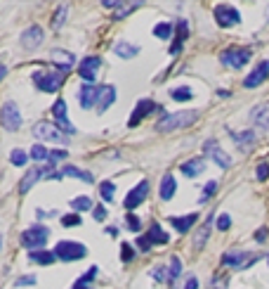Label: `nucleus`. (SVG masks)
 Segmentation results:
<instances>
[{
	"instance_id": "obj_10",
	"label": "nucleus",
	"mask_w": 269,
	"mask_h": 289,
	"mask_svg": "<svg viewBox=\"0 0 269 289\" xmlns=\"http://www.w3.org/2000/svg\"><path fill=\"white\" fill-rule=\"evenodd\" d=\"M215 22L217 26H222V29H229V26H236L241 24V12H238L234 5H217L215 8Z\"/></svg>"
},
{
	"instance_id": "obj_1",
	"label": "nucleus",
	"mask_w": 269,
	"mask_h": 289,
	"mask_svg": "<svg viewBox=\"0 0 269 289\" xmlns=\"http://www.w3.org/2000/svg\"><path fill=\"white\" fill-rule=\"evenodd\" d=\"M199 121V111L196 109H185V111H175V114H165L156 121V131L158 133H170V131H177V128H189Z\"/></svg>"
},
{
	"instance_id": "obj_37",
	"label": "nucleus",
	"mask_w": 269,
	"mask_h": 289,
	"mask_svg": "<svg viewBox=\"0 0 269 289\" xmlns=\"http://www.w3.org/2000/svg\"><path fill=\"white\" fill-rule=\"evenodd\" d=\"M31 159H36V161H50V152H47L43 145H33L31 147Z\"/></svg>"
},
{
	"instance_id": "obj_56",
	"label": "nucleus",
	"mask_w": 269,
	"mask_h": 289,
	"mask_svg": "<svg viewBox=\"0 0 269 289\" xmlns=\"http://www.w3.org/2000/svg\"><path fill=\"white\" fill-rule=\"evenodd\" d=\"M5 76H8V67H5V64L0 62V81H3Z\"/></svg>"
},
{
	"instance_id": "obj_51",
	"label": "nucleus",
	"mask_w": 269,
	"mask_h": 289,
	"mask_svg": "<svg viewBox=\"0 0 269 289\" xmlns=\"http://www.w3.org/2000/svg\"><path fill=\"white\" fill-rule=\"evenodd\" d=\"M213 289H227V277H213Z\"/></svg>"
},
{
	"instance_id": "obj_41",
	"label": "nucleus",
	"mask_w": 269,
	"mask_h": 289,
	"mask_svg": "<svg viewBox=\"0 0 269 289\" xmlns=\"http://www.w3.org/2000/svg\"><path fill=\"white\" fill-rule=\"evenodd\" d=\"M156 277L158 282H170V270L165 266H158V268H154V273H151Z\"/></svg>"
},
{
	"instance_id": "obj_43",
	"label": "nucleus",
	"mask_w": 269,
	"mask_h": 289,
	"mask_svg": "<svg viewBox=\"0 0 269 289\" xmlns=\"http://www.w3.org/2000/svg\"><path fill=\"white\" fill-rule=\"evenodd\" d=\"M125 223H128V230H132V233H139V227H142V223H139V218L135 213H128V216H125Z\"/></svg>"
},
{
	"instance_id": "obj_26",
	"label": "nucleus",
	"mask_w": 269,
	"mask_h": 289,
	"mask_svg": "<svg viewBox=\"0 0 269 289\" xmlns=\"http://www.w3.org/2000/svg\"><path fill=\"white\" fill-rule=\"evenodd\" d=\"M175 190H177V183L172 178V173H165L161 178V190H158V197H161L163 202H168L175 197Z\"/></svg>"
},
{
	"instance_id": "obj_14",
	"label": "nucleus",
	"mask_w": 269,
	"mask_h": 289,
	"mask_svg": "<svg viewBox=\"0 0 269 289\" xmlns=\"http://www.w3.org/2000/svg\"><path fill=\"white\" fill-rule=\"evenodd\" d=\"M97 100H100V88L95 86V83H83L80 90H78L80 107L83 109H93V107H97Z\"/></svg>"
},
{
	"instance_id": "obj_29",
	"label": "nucleus",
	"mask_w": 269,
	"mask_h": 289,
	"mask_svg": "<svg viewBox=\"0 0 269 289\" xmlns=\"http://www.w3.org/2000/svg\"><path fill=\"white\" fill-rule=\"evenodd\" d=\"M196 220H199V216H196V213H189V216H182V218H170V225L175 227L177 233H189V230H192V225L194 223H196Z\"/></svg>"
},
{
	"instance_id": "obj_16",
	"label": "nucleus",
	"mask_w": 269,
	"mask_h": 289,
	"mask_svg": "<svg viewBox=\"0 0 269 289\" xmlns=\"http://www.w3.org/2000/svg\"><path fill=\"white\" fill-rule=\"evenodd\" d=\"M102 67V60L100 57H85L83 62H80V67H78V76L83 78L85 83H93L95 78H97V69Z\"/></svg>"
},
{
	"instance_id": "obj_33",
	"label": "nucleus",
	"mask_w": 269,
	"mask_h": 289,
	"mask_svg": "<svg viewBox=\"0 0 269 289\" xmlns=\"http://www.w3.org/2000/svg\"><path fill=\"white\" fill-rule=\"evenodd\" d=\"M170 97L177 102H187V100H192L194 95H192V88L189 86H180V88H172V90H170Z\"/></svg>"
},
{
	"instance_id": "obj_7",
	"label": "nucleus",
	"mask_w": 269,
	"mask_h": 289,
	"mask_svg": "<svg viewBox=\"0 0 269 289\" xmlns=\"http://www.w3.org/2000/svg\"><path fill=\"white\" fill-rule=\"evenodd\" d=\"M50 171H54L52 161H47V166H36V168H31V171H26V176H24L22 183H19V192L26 195V192H29L40 178H52V173Z\"/></svg>"
},
{
	"instance_id": "obj_54",
	"label": "nucleus",
	"mask_w": 269,
	"mask_h": 289,
	"mask_svg": "<svg viewBox=\"0 0 269 289\" xmlns=\"http://www.w3.org/2000/svg\"><path fill=\"white\" fill-rule=\"evenodd\" d=\"M255 240H257V242H264V240H267V230H264V227L257 230V233H255Z\"/></svg>"
},
{
	"instance_id": "obj_9",
	"label": "nucleus",
	"mask_w": 269,
	"mask_h": 289,
	"mask_svg": "<svg viewBox=\"0 0 269 289\" xmlns=\"http://www.w3.org/2000/svg\"><path fill=\"white\" fill-rule=\"evenodd\" d=\"M33 135H36L38 140L57 142V145H64V142H69V138H66L62 131H57V128H54V126H50L47 121H38V124L33 126Z\"/></svg>"
},
{
	"instance_id": "obj_21",
	"label": "nucleus",
	"mask_w": 269,
	"mask_h": 289,
	"mask_svg": "<svg viewBox=\"0 0 269 289\" xmlns=\"http://www.w3.org/2000/svg\"><path fill=\"white\" fill-rule=\"evenodd\" d=\"M50 62L52 64H57V67H59V71H69L71 67H73V64H76V57L71 55L69 50H52V52H50Z\"/></svg>"
},
{
	"instance_id": "obj_27",
	"label": "nucleus",
	"mask_w": 269,
	"mask_h": 289,
	"mask_svg": "<svg viewBox=\"0 0 269 289\" xmlns=\"http://www.w3.org/2000/svg\"><path fill=\"white\" fill-rule=\"evenodd\" d=\"M231 140L238 145V149H243V152H248V149L255 145V140H257V135L253 133V131H243V133H231Z\"/></svg>"
},
{
	"instance_id": "obj_58",
	"label": "nucleus",
	"mask_w": 269,
	"mask_h": 289,
	"mask_svg": "<svg viewBox=\"0 0 269 289\" xmlns=\"http://www.w3.org/2000/svg\"><path fill=\"white\" fill-rule=\"evenodd\" d=\"M0 249H3V235H0Z\"/></svg>"
},
{
	"instance_id": "obj_2",
	"label": "nucleus",
	"mask_w": 269,
	"mask_h": 289,
	"mask_svg": "<svg viewBox=\"0 0 269 289\" xmlns=\"http://www.w3.org/2000/svg\"><path fill=\"white\" fill-rule=\"evenodd\" d=\"M31 78L40 93H57L64 86V78L66 76L62 71H33Z\"/></svg>"
},
{
	"instance_id": "obj_6",
	"label": "nucleus",
	"mask_w": 269,
	"mask_h": 289,
	"mask_svg": "<svg viewBox=\"0 0 269 289\" xmlns=\"http://www.w3.org/2000/svg\"><path fill=\"white\" fill-rule=\"evenodd\" d=\"M0 124H3L5 131H19V128H22V114H19L17 102L8 100L0 107Z\"/></svg>"
},
{
	"instance_id": "obj_44",
	"label": "nucleus",
	"mask_w": 269,
	"mask_h": 289,
	"mask_svg": "<svg viewBox=\"0 0 269 289\" xmlns=\"http://www.w3.org/2000/svg\"><path fill=\"white\" fill-rule=\"evenodd\" d=\"M215 225H217V227H220V230H222V233H224V230H229V227H231V218H229V216H227V213H220V216H217V218H215Z\"/></svg>"
},
{
	"instance_id": "obj_50",
	"label": "nucleus",
	"mask_w": 269,
	"mask_h": 289,
	"mask_svg": "<svg viewBox=\"0 0 269 289\" xmlns=\"http://www.w3.org/2000/svg\"><path fill=\"white\" fill-rule=\"evenodd\" d=\"M69 154V152H64V149H57V152H50V161H59V159H64V156Z\"/></svg>"
},
{
	"instance_id": "obj_46",
	"label": "nucleus",
	"mask_w": 269,
	"mask_h": 289,
	"mask_svg": "<svg viewBox=\"0 0 269 289\" xmlns=\"http://www.w3.org/2000/svg\"><path fill=\"white\" fill-rule=\"evenodd\" d=\"M135 251H132V244H123L121 247V261H132Z\"/></svg>"
},
{
	"instance_id": "obj_52",
	"label": "nucleus",
	"mask_w": 269,
	"mask_h": 289,
	"mask_svg": "<svg viewBox=\"0 0 269 289\" xmlns=\"http://www.w3.org/2000/svg\"><path fill=\"white\" fill-rule=\"evenodd\" d=\"M93 216H95V220H104V216H107V209H104V206H95Z\"/></svg>"
},
{
	"instance_id": "obj_35",
	"label": "nucleus",
	"mask_w": 269,
	"mask_h": 289,
	"mask_svg": "<svg viewBox=\"0 0 269 289\" xmlns=\"http://www.w3.org/2000/svg\"><path fill=\"white\" fill-rule=\"evenodd\" d=\"M66 15H69V5H59L52 17V29H62L64 22H66Z\"/></svg>"
},
{
	"instance_id": "obj_28",
	"label": "nucleus",
	"mask_w": 269,
	"mask_h": 289,
	"mask_svg": "<svg viewBox=\"0 0 269 289\" xmlns=\"http://www.w3.org/2000/svg\"><path fill=\"white\" fill-rule=\"evenodd\" d=\"M29 261H33V263H38V266H52L54 261H57V254L54 251H29Z\"/></svg>"
},
{
	"instance_id": "obj_23",
	"label": "nucleus",
	"mask_w": 269,
	"mask_h": 289,
	"mask_svg": "<svg viewBox=\"0 0 269 289\" xmlns=\"http://www.w3.org/2000/svg\"><path fill=\"white\" fill-rule=\"evenodd\" d=\"M175 29H177V36H175L172 47H170V52H172V55H177V52L182 50V45H185V40L189 38V22H187V19H180Z\"/></svg>"
},
{
	"instance_id": "obj_39",
	"label": "nucleus",
	"mask_w": 269,
	"mask_h": 289,
	"mask_svg": "<svg viewBox=\"0 0 269 289\" xmlns=\"http://www.w3.org/2000/svg\"><path fill=\"white\" fill-rule=\"evenodd\" d=\"M180 270H182V261H180V256H172L170 258V282L175 284L177 277H180Z\"/></svg>"
},
{
	"instance_id": "obj_48",
	"label": "nucleus",
	"mask_w": 269,
	"mask_h": 289,
	"mask_svg": "<svg viewBox=\"0 0 269 289\" xmlns=\"http://www.w3.org/2000/svg\"><path fill=\"white\" fill-rule=\"evenodd\" d=\"M31 284H36V277H33V275H24V277L17 280V287H31Z\"/></svg>"
},
{
	"instance_id": "obj_38",
	"label": "nucleus",
	"mask_w": 269,
	"mask_h": 289,
	"mask_svg": "<svg viewBox=\"0 0 269 289\" xmlns=\"http://www.w3.org/2000/svg\"><path fill=\"white\" fill-rule=\"evenodd\" d=\"M10 161L15 166H24L29 161V154H26L24 149H12V152H10Z\"/></svg>"
},
{
	"instance_id": "obj_47",
	"label": "nucleus",
	"mask_w": 269,
	"mask_h": 289,
	"mask_svg": "<svg viewBox=\"0 0 269 289\" xmlns=\"http://www.w3.org/2000/svg\"><path fill=\"white\" fill-rule=\"evenodd\" d=\"M255 176H257V180H267L269 178V164L257 166V168H255Z\"/></svg>"
},
{
	"instance_id": "obj_36",
	"label": "nucleus",
	"mask_w": 269,
	"mask_h": 289,
	"mask_svg": "<svg viewBox=\"0 0 269 289\" xmlns=\"http://www.w3.org/2000/svg\"><path fill=\"white\" fill-rule=\"evenodd\" d=\"M114 183H111V180H104V183H102L100 185V195H102V199H104V202L107 204H111L114 202Z\"/></svg>"
},
{
	"instance_id": "obj_4",
	"label": "nucleus",
	"mask_w": 269,
	"mask_h": 289,
	"mask_svg": "<svg viewBox=\"0 0 269 289\" xmlns=\"http://www.w3.org/2000/svg\"><path fill=\"white\" fill-rule=\"evenodd\" d=\"M260 258V254H253V251H238V249H231L222 256V266L227 268H236V270H246L250 268Z\"/></svg>"
},
{
	"instance_id": "obj_40",
	"label": "nucleus",
	"mask_w": 269,
	"mask_h": 289,
	"mask_svg": "<svg viewBox=\"0 0 269 289\" xmlns=\"http://www.w3.org/2000/svg\"><path fill=\"white\" fill-rule=\"evenodd\" d=\"M215 192H217V183H215V180H210V183L206 185V190H203V195L199 197V204H206L210 197L215 195Z\"/></svg>"
},
{
	"instance_id": "obj_57",
	"label": "nucleus",
	"mask_w": 269,
	"mask_h": 289,
	"mask_svg": "<svg viewBox=\"0 0 269 289\" xmlns=\"http://www.w3.org/2000/svg\"><path fill=\"white\" fill-rule=\"evenodd\" d=\"M107 233L111 235V237H116V235H118V230H116V227H107Z\"/></svg>"
},
{
	"instance_id": "obj_42",
	"label": "nucleus",
	"mask_w": 269,
	"mask_h": 289,
	"mask_svg": "<svg viewBox=\"0 0 269 289\" xmlns=\"http://www.w3.org/2000/svg\"><path fill=\"white\" fill-rule=\"evenodd\" d=\"M62 225L64 227L80 225V216H78V213H66V216H62Z\"/></svg>"
},
{
	"instance_id": "obj_34",
	"label": "nucleus",
	"mask_w": 269,
	"mask_h": 289,
	"mask_svg": "<svg viewBox=\"0 0 269 289\" xmlns=\"http://www.w3.org/2000/svg\"><path fill=\"white\" fill-rule=\"evenodd\" d=\"M154 36H156V38H161V40H168L170 36H172V24H170V22L156 24V26H154Z\"/></svg>"
},
{
	"instance_id": "obj_8",
	"label": "nucleus",
	"mask_w": 269,
	"mask_h": 289,
	"mask_svg": "<svg viewBox=\"0 0 269 289\" xmlns=\"http://www.w3.org/2000/svg\"><path fill=\"white\" fill-rule=\"evenodd\" d=\"M54 254H57V258L59 261H80V258H85V254H87V249H85L80 242H59L57 247H54Z\"/></svg>"
},
{
	"instance_id": "obj_45",
	"label": "nucleus",
	"mask_w": 269,
	"mask_h": 289,
	"mask_svg": "<svg viewBox=\"0 0 269 289\" xmlns=\"http://www.w3.org/2000/svg\"><path fill=\"white\" fill-rule=\"evenodd\" d=\"M137 8H139V3H132V5H123V8H121V10H118V12L114 15V19H123L125 15H130L132 10H137Z\"/></svg>"
},
{
	"instance_id": "obj_30",
	"label": "nucleus",
	"mask_w": 269,
	"mask_h": 289,
	"mask_svg": "<svg viewBox=\"0 0 269 289\" xmlns=\"http://www.w3.org/2000/svg\"><path fill=\"white\" fill-rule=\"evenodd\" d=\"M114 52L118 57H123V60H132V57H137L139 47L132 45V43H125V40H118V43L114 45Z\"/></svg>"
},
{
	"instance_id": "obj_24",
	"label": "nucleus",
	"mask_w": 269,
	"mask_h": 289,
	"mask_svg": "<svg viewBox=\"0 0 269 289\" xmlns=\"http://www.w3.org/2000/svg\"><path fill=\"white\" fill-rule=\"evenodd\" d=\"M116 102V88L114 86H104L100 88V100H97V111L100 114H104V111L111 107Z\"/></svg>"
},
{
	"instance_id": "obj_17",
	"label": "nucleus",
	"mask_w": 269,
	"mask_h": 289,
	"mask_svg": "<svg viewBox=\"0 0 269 289\" xmlns=\"http://www.w3.org/2000/svg\"><path fill=\"white\" fill-rule=\"evenodd\" d=\"M267 76H269V60L267 62H260L253 71H250V76L243 78V86L246 88H257V86H262V83L267 81Z\"/></svg>"
},
{
	"instance_id": "obj_53",
	"label": "nucleus",
	"mask_w": 269,
	"mask_h": 289,
	"mask_svg": "<svg viewBox=\"0 0 269 289\" xmlns=\"http://www.w3.org/2000/svg\"><path fill=\"white\" fill-rule=\"evenodd\" d=\"M185 289H199V280H196V277H189L187 284H185Z\"/></svg>"
},
{
	"instance_id": "obj_13",
	"label": "nucleus",
	"mask_w": 269,
	"mask_h": 289,
	"mask_svg": "<svg viewBox=\"0 0 269 289\" xmlns=\"http://www.w3.org/2000/svg\"><path fill=\"white\" fill-rule=\"evenodd\" d=\"M43 38H45L43 29H40L38 24H33V26H29V29H24L22 47H24V50H38V47L43 45Z\"/></svg>"
},
{
	"instance_id": "obj_15",
	"label": "nucleus",
	"mask_w": 269,
	"mask_h": 289,
	"mask_svg": "<svg viewBox=\"0 0 269 289\" xmlns=\"http://www.w3.org/2000/svg\"><path fill=\"white\" fill-rule=\"evenodd\" d=\"M52 114H54V121H57V126L62 128V133H69V135L76 133L73 124H71L69 119H66V102H64V100H57V102H54V104H52Z\"/></svg>"
},
{
	"instance_id": "obj_18",
	"label": "nucleus",
	"mask_w": 269,
	"mask_h": 289,
	"mask_svg": "<svg viewBox=\"0 0 269 289\" xmlns=\"http://www.w3.org/2000/svg\"><path fill=\"white\" fill-rule=\"evenodd\" d=\"M206 154L213 156V161H215L220 168H229V166H231V156H227V152H224V149L220 147L215 140H208L206 142Z\"/></svg>"
},
{
	"instance_id": "obj_3",
	"label": "nucleus",
	"mask_w": 269,
	"mask_h": 289,
	"mask_svg": "<svg viewBox=\"0 0 269 289\" xmlns=\"http://www.w3.org/2000/svg\"><path fill=\"white\" fill-rule=\"evenodd\" d=\"M47 237H50V227L45 225H31L22 233V244L29 251H38L40 247H45Z\"/></svg>"
},
{
	"instance_id": "obj_12",
	"label": "nucleus",
	"mask_w": 269,
	"mask_h": 289,
	"mask_svg": "<svg viewBox=\"0 0 269 289\" xmlns=\"http://www.w3.org/2000/svg\"><path fill=\"white\" fill-rule=\"evenodd\" d=\"M146 195H149V180H139L137 185L128 192V197H125V202H123V209H128V211L137 209L139 204L146 199Z\"/></svg>"
},
{
	"instance_id": "obj_49",
	"label": "nucleus",
	"mask_w": 269,
	"mask_h": 289,
	"mask_svg": "<svg viewBox=\"0 0 269 289\" xmlns=\"http://www.w3.org/2000/svg\"><path fill=\"white\" fill-rule=\"evenodd\" d=\"M102 5H104V8H118V10H121L125 3H123V0H102Z\"/></svg>"
},
{
	"instance_id": "obj_31",
	"label": "nucleus",
	"mask_w": 269,
	"mask_h": 289,
	"mask_svg": "<svg viewBox=\"0 0 269 289\" xmlns=\"http://www.w3.org/2000/svg\"><path fill=\"white\" fill-rule=\"evenodd\" d=\"M210 223H213V216L203 223V227H201L199 233H196V237H194V247H196V249H203V247H206L208 237H210Z\"/></svg>"
},
{
	"instance_id": "obj_5",
	"label": "nucleus",
	"mask_w": 269,
	"mask_h": 289,
	"mask_svg": "<svg viewBox=\"0 0 269 289\" xmlns=\"http://www.w3.org/2000/svg\"><path fill=\"white\" fill-rule=\"evenodd\" d=\"M220 62L229 69H243L250 62V50L248 47H229L220 55Z\"/></svg>"
},
{
	"instance_id": "obj_11",
	"label": "nucleus",
	"mask_w": 269,
	"mask_h": 289,
	"mask_svg": "<svg viewBox=\"0 0 269 289\" xmlns=\"http://www.w3.org/2000/svg\"><path fill=\"white\" fill-rule=\"evenodd\" d=\"M151 244H168V235L163 233V227L158 225V223H154V225L149 227V233L144 235V237H139V242H137V247H139V251H149L151 249Z\"/></svg>"
},
{
	"instance_id": "obj_55",
	"label": "nucleus",
	"mask_w": 269,
	"mask_h": 289,
	"mask_svg": "<svg viewBox=\"0 0 269 289\" xmlns=\"http://www.w3.org/2000/svg\"><path fill=\"white\" fill-rule=\"evenodd\" d=\"M71 289H93V287H90V284H87V282L78 280V282H76V284H73V287H71Z\"/></svg>"
},
{
	"instance_id": "obj_32",
	"label": "nucleus",
	"mask_w": 269,
	"mask_h": 289,
	"mask_svg": "<svg viewBox=\"0 0 269 289\" xmlns=\"http://www.w3.org/2000/svg\"><path fill=\"white\" fill-rule=\"evenodd\" d=\"M71 209H76V211L80 213V211H90V209H95V206H93V199H90L87 195H83V197L71 199Z\"/></svg>"
},
{
	"instance_id": "obj_25",
	"label": "nucleus",
	"mask_w": 269,
	"mask_h": 289,
	"mask_svg": "<svg viewBox=\"0 0 269 289\" xmlns=\"http://www.w3.org/2000/svg\"><path fill=\"white\" fill-rule=\"evenodd\" d=\"M180 171L185 173L187 178H196L199 173L206 171V161H203L201 156H194V159H189V161H185V164H182V168H180Z\"/></svg>"
},
{
	"instance_id": "obj_19",
	"label": "nucleus",
	"mask_w": 269,
	"mask_h": 289,
	"mask_svg": "<svg viewBox=\"0 0 269 289\" xmlns=\"http://www.w3.org/2000/svg\"><path fill=\"white\" fill-rule=\"evenodd\" d=\"M59 178H78V180H83V183H87V185H93L95 183V176L90 171H80L78 166H64L59 173H54V180H59Z\"/></svg>"
},
{
	"instance_id": "obj_20",
	"label": "nucleus",
	"mask_w": 269,
	"mask_h": 289,
	"mask_svg": "<svg viewBox=\"0 0 269 289\" xmlns=\"http://www.w3.org/2000/svg\"><path fill=\"white\" fill-rule=\"evenodd\" d=\"M154 109H156V102H154V100H139L137 107H135V111H132L130 121H128V126H130V128H135V126H137L142 119L149 117V114H151Z\"/></svg>"
},
{
	"instance_id": "obj_22",
	"label": "nucleus",
	"mask_w": 269,
	"mask_h": 289,
	"mask_svg": "<svg viewBox=\"0 0 269 289\" xmlns=\"http://www.w3.org/2000/svg\"><path fill=\"white\" fill-rule=\"evenodd\" d=\"M250 121L262 131H269V102H262L250 111Z\"/></svg>"
}]
</instances>
